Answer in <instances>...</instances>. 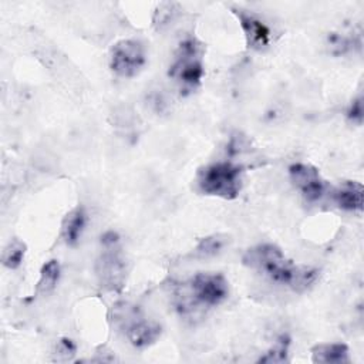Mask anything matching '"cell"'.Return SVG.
I'll return each mask as SVG.
<instances>
[{
    "label": "cell",
    "mask_w": 364,
    "mask_h": 364,
    "mask_svg": "<svg viewBox=\"0 0 364 364\" xmlns=\"http://www.w3.org/2000/svg\"><path fill=\"white\" fill-rule=\"evenodd\" d=\"M243 264L255 269L276 283L290 286L294 291H304L320 276V270L310 266L293 264L273 243H262L246 250Z\"/></svg>",
    "instance_id": "1"
},
{
    "label": "cell",
    "mask_w": 364,
    "mask_h": 364,
    "mask_svg": "<svg viewBox=\"0 0 364 364\" xmlns=\"http://www.w3.org/2000/svg\"><path fill=\"white\" fill-rule=\"evenodd\" d=\"M242 168L230 162H215L202 166L195 178L198 189L210 196L236 199L242 189Z\"/></svg>",
    "instance_id": "2"
},
{
    "label": "cell",
    "mask_w": 364,
    "mask_h": 364,
    "mask_svg": "<svg viewBox=\"0 0 364 364\" xmlns=\"http://www.w3.org/2000/svg\"><path fill=\"white\" fill-rule=\"evenodd\" d=\"M203 73V46L196 38L188 37L178 46L168 74L182 91H193L200 84Z\"/></svg>",
    "instance_id": "3"
},
{
    "label": "cell",
    "mask_w": 364,
    "mask_h": 364,
    "mask_svg": "<svg viewBox=\"0 0 364 364\" xmlns=\"http://www.w3.org/2000/svg\"><path fill=\"white\" fill-rule=\"evenodd\" d=\"M114 323L136 348L154 344L161 336V326L156 321L146 318L138 306L129 303L115 304Z\"/></svg>",
    "instance_id": "4"
},
{
    "label": "cell",
    "mask_w": 364,
    "mask_h": 364,
    "mask_svg": "<svg viewBox=\"0 0 364 364\" xmlns=\"http://www.w3.org/2000/svg\"><path fill=\"white\" fill-rule=\"evenodd\" d=\"M101 242L104 245V252L98 257L95 266L98 282L104 289L118 291L124 287L127 277L125 260L118 249V235L107 232L101 237Z\"/></svg>",
    "instance_id": "5"
},
{
    "label": "cell",
    "mask_w": 364,
    "mask_h": 364,
    "mask_svg": "<svg viewBox=\"0 0 364 364\" xmlns=\"http://www.w3.org/2000/svg\"><path fill=\"white\" fill-rule=\"evenodd\" d=\"M145 63V47L139 40L124 38L117 41L111 48L109 67L119 77H135L142 70Z\"/></svg>",
    "instance_id": "6"
},
{
    "label": "cell",
    "mask_w": 364,
    "mask_h": 364,
    "mask_svg": "<svg viewBox=\"0 0 364 364\" xmlns=\"http://www.w3.org/2000/svg\"><path fill=\"white\" fill-rule=\"evenodd\" d=\"M192 299L208 307L219 306L229 294V283L220 273H198L189 280Z\"/></svg>",
    "instance_id": "7"
},
{
    "label": "cell",
    "mask_w": 364,
    "mask_h": 364,
    "mask_svg": "<svg viewBox=\"0 0 364 364\" xmlns=\"http://www.w3.org/2000/svg\"><path fill=\"white\" fill-rule=\"evenodd\" d=\"M291 183L301 192L307 202H316L324 192V181L318 169L310 164H293L289 166Z\"/></svg>",
    "instance_id": "8"
},
{
    "label": "cell",
    "mask_w": 364,
    "mask_h": 364,
    "mask_svg": "<svg viewBox=\"0 0 364 364\" xmlns=\"http://www.w3.org/2000/svg\"><path fill=\"white\" fill-rule=\"evenodd\" d=\"M239 24L245 33L247 47L252 50H264L270 44V28L267 24L249 10L242 7H232Z\"/></svg>",
    "instance_id": "9"
},
{
    "label": "cell",
    "mask_w": 364,
    "mask_h": 364,
    "mask_svg": "<svg viewBox=\"0 0 364 364\" xmlns=\"http://www.w3.org/2000/svg\"><path fill=\"white\" fill-rule=\"evenodd\" d=\"M364 188L360 182L348 181L334 192V200L343 210L361 212L363 210Z\"/></svg>",
    "instance_id": "10"
},
{
    "label": "cell",
    "mask_w": 364,
    "mask_h": 364,
    "mask_svg": "<svg viewBox=\"0 0 364 364\" xmlns=\"http://www.w3.org/2000/svg\"><path fill=\"white\" fill-rule=\"evenodd\" d=\"M313 363L343 364L350 363L348 347L344 343H323L311 348Z\"/></svg>",
    "instance_id": "11"
},
{
    "label": "cell",
    "mask_w": 364,
    "mask_h": 364,
    "mask_svg": "<svg viewBox=\"0 0 364 364\" xmlns=\"http://www.w3.org/2000/svg\"><path fill=\"white\" fill-rule=\"evenodd\" d=\"M87 223V213L82 206L71 209L63 219L61 223V236L67 245L73 246L78 242Z\"/></svg>",
    "instance_id": "12"
},
{
    "label": "cell",
    "mask_w": 364,
    "mask_h": 364,
    "mask_svg": "<svg viewBox=\"0 0 364 364\" xmlns=\"http://www.w3.org/2000/svg\"><path fill=\"white\" fill-rule=\"evenodd\" d=\"M60 272H61V267H60L58 260L51 259V260L46 262L40 270V279H38L36 291L40 294L51 293L58 283Z\"/></svg>",
    "instance_id": "13"
},
{
    "label": "cell",
    "mask_w": 364,
    "mask_h": 364,
    "mask_svg": "<svg viewBox=\"0 0 364 364\" xmlns=\"http://www.w3.org/2000/svg\"><path fill=\"white\" fill-rule=\"evenodd\" d=\"M228 240H229V236L223 233H213V235L205 236L198 242L195 247V255L202 259L216 256L223 250Z\"/></svg>",
    "instance_id": "14"
},
{
    "label": "cell",
    "mask_w": 364,
    "mask_h": 364,
    "mask_svg": "<svg viewBox=\"0 0 364 364\" xmlns=\"http://www.w3.org/2000/svg\"><path fill=\"white\" fill-rule=\"evenodd\" d=\"M26 249L27 247H26L24 242H21L18 239H11L3 250V256H1L3 264L10 270L17 269L24 260Z\"/></svg>",
    "instance_id": "15"
},
{
    "label": "cell",
    "mask_w": 364,
    "mask_h": 364,
    "mask_svg": "<svg viewBox=\"0 0 364 364\" xmlns=\"http://www.w3.org/2000/svg\"><path fill=\"white\" fill-rule=\"evenodd\" d=\"M289 346H290V338L286 334H282L276 338L274 344L272 348L257 360V363H267V364H274V363H287V353H289Z\"/></svg>",
    "instance_id": "16"
},
{
    "label": "cell",
    "mask_w": 364,
    "mask_h": 364,
    "mask_svg": "<svg viewBox=\"0 0 364 364\" xmlns=\"http://www.w3.org/2000/svg\"><path fill=\"white\" fill-rule=\"evenodd\" d=\"M363 117H364V107H363V95H358L357 98H354L347 109V118L357 124L361 125L363 124Z\"/></svg>",
    "instance_id": "17"
},
{
    "label": "cell",
    "mask_w": 364,
    "mask_h": 364,
    "mask_svg": "<svg viewBox=\"0 0 364 364\" xmlns=\"http://www.w3.org/2000/svg\"><path fill=\"white\" fill-rule=\"evenodd\" d=\"M75 351H77V347H75L73 340L64 337L58 341L57 353H58V355L63 357V360H70L75 354Z\"/></svg>",
    "instance_id": "18"
}]
</instances>
